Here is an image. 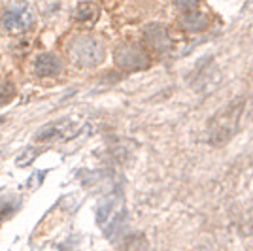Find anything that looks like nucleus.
Segmentation results:
<instances>
[{
  "label": "nucleus",
  "instance_id": "4",
  "mask_svg": "<svg viewBox=\"0 0 253 251\" xmlns=\"http://www.w3.org/2000/svg\"><path fill=\"white\" fill-rule=\"evenodd\" d=\"M116 63L123 70H144L149 66V59L144 49H140L138 45L126 43L121 45L116 51Z\"/></svg>",
  "mask_w": 253,
  "mask_h": 251
},
{
  "label": "nucleus",
  "instance_id": "1",
  "mask_svg": "<svg viewBox=\"0 0 253 251\" xmlns=\"http://www.w3.org/2000/svg\"><path fill=\"white\" fill-rule=\"evenodd\" d=\"M244 110L242 98H236L232 104L225 106L223 110H219L213 115V119L210 121V142L211 144H223L234 134L238 121H240V114Z\"/></svg>",
  "mask_w": 253,
  "mask_h": 251
},
{
  "label": "nucleus",
  "instance_id": "5",
  "mask_svg": "<svg viewBox=\"0 0 253 251\" xmlns=\"http://www.w3.org/2000/svg\"><path fill=\"white\" fill-rule=\"evenodd\" d=\"M34 72L38 76H55L61 72V61L55 55L43 53L34 61Z\"/></svg>",
  "mask_w": 253,
  "mask_h": 251
},
{
  "label": "nucleus",
  "instance_id": "3",
  "mask_svg": "<svg viewBox=\"0 0 253 251\" xmlns=\"http://www.w3.org/2000/svg\"><path fill=\"white\" fill-rule=\"evenodd\" d=\"M70 53H72L76 63L82 64V66H95L104 57L102 43L98 42L96 38H91V36L76 38L72 47H70Z\"/></svg>",
  "mask_w": 253,
  "mask_h": 251
},
{
  "label": "nucleus",
  "instance_id": "2",
  "mask_svg": "<svg viewBox=\"0 0 253 251\" xmlns=\"http://www.w3.org/2000/svg\"><path fill=\"white\" fill-rule=\"evenodd\" d=\"M2 25L10 34H23L34 25V13H32L31 6L23 0H15L10 4L4 15H2Z\"/></svg>",
  "mask_w": 253,
  "mask_h": 251
},
{
  "label": "nucleus",
  "instance_id": "7",
  "mask_svg": "<svg viewBox=\"0 0 253 251\" xmlns=\"http://www.w3.org/2000/svg\"><path fill=\"white\" fill-rule=\"evenodd\" d=\"M98 17V8L93 2H84L76 8V19L80 23H93Z\"/></svg>",
  "mask_w": 253,
  "mask_h": 251
},
{
  "label": "nucleus",
  "instance_id": "6",
  "mask_svg": "<svg viewBox=\"0 0 253 251\" xmlns=\"http://www.w3.org/2000/svg\"><path fill=\"white\" fill-rule=\"evenodd\" d=\"M146 38H148V42L153 45V49H159V51L167 49L170 43L169 32L165 31V27H161V25L149 27L148 31H146Z\"/></svg>",
  "mask_w": 253,
  "mask_h": 251
},
{
  "label": "nucleus",
  "instance_id": "9",
  "mask_svg": "<svg viewBox=\"0 0 253 251\" xmlns=\"http://www.w3.org/2000/svg\"><path fill=\"white\" fill-rule=\"evenodd\" d=\"M176 6L183 13H191V11L199 10V0H176Z\"/></svg>",
  "mask_w": 253,
  "mask_h": 251
},
{
  "label": "nucleus",
  "instance_id": "8",
  "mask_svg": "<svg viewBox=\"0 0 253 251\" xmlns=\"http://www.w3.org/2000/svg\"><path fill=\"white\" fill-rule=\"evenodd\" d=\"M206 17L202 15L201 11H191V13H183V27L185 29H189V31H202V29H206Z\"/></svg>",
  "mask_w": 253,
  "mask_h": 251
},
{
  "label": "nucleus",
  "instance_id": "10",
  "mask_svg": "<svg viewBox=\"0 0 253 251\" xmlns=\"http://www.w3.org/2000/svg\"><path fill=\"white\" fill-rule=\"evenodd\" d=\"M13 96V87L10 84H0V104L10 102Z\"/></svg>",
  "mask_w": 253,
  "mask_h": 251
}]
</instances>
